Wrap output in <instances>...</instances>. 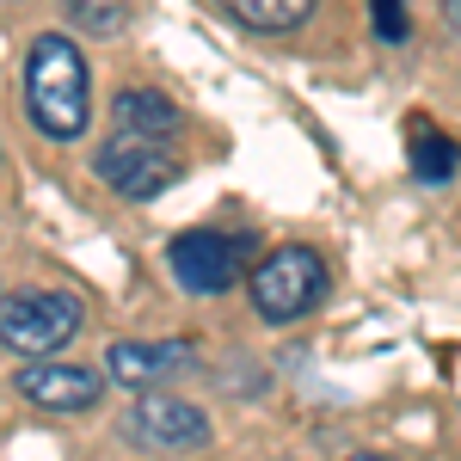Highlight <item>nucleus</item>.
Returning <instances> with one entry per match:
<instances>
[{
	"mask_svg": "<svg viewBox=\"0 0 461 461\" xmlns=\"http://www.w3.org/2000/svg\"><path fill=\"white\" fill-rule=\"evenodd\" d=\"M351 461H388V456H351Z\"/></svg>",
	"mask_w": 461,
	"mask_h": 461,
	"instance_id": "obj_15",
	"label": "nucleus"
},
{
	"mask_svg": "<svg viewBox=\"0 0 461 461\" xmlns=\"http://www.w3.org/2000/svg\"><path fill=\"white\" fill-rule=\"evenodd\" d=\"M443 25L461 37V0H443Z\"/></svg>",
	"mask_w": 461,
	"mask_h": 461,
	"instance_id": "obj_14",
	"label": "nucleus"
},
{
	"mask_svg": "<svg viewBox=\"0 0 461 461\" xmlns=\"http://www.w3.org/2000/svg\"><path fill=\"white\" fill-rule=\"evenodd\" d=\"M93 173L105 178L123 203H148V197H160L178 178V160L167 148L142 142V136H111V142L93 154Z\"/></svg>",
	"mask_w": 461,
	"mask_h": 461,
	"instance_id": "obj_6",
	"label": "nucleus"
},
{
	"mask_svg": "<svg viewBox=\"0 0 461 461\" xmlns=\"http://www.w3.org/2000/svg\"><path fill=\"white\" fill-rule=\"evenodd\" d=\"M369 6H375V32L388 43H400L406 37V0H369Z\"/></svg>",
	"mask_w": 461,
	"mask_h": 461,
	"instance_id": "obj_13",
	"label": "nucleus"
},
{
	"mask_svg": "<svg viewBox=\"0 0 461 461\" xmlns=\"http://www.w3.org/2000/svg\"><path fill=\"white\" fill-rule=\"evenodd\" d=\"M13 388H19V400H32L37 412H74V419L105 400V382L80 363H25L13 375Z\"/></svg>",
	"mask_w": 461,
	"mask_h": 461,
	"instance_id": "obj_7",
	"label": "nucleus"
},
{
	"mask_svg": "<svg viewBox=\"0 0 461 461\" xmlns=\"http://www.w3.org/2000/svg\"><path fill=\"white\" fill-rule=\"evenodd\" d=\"M25 111L50 142H80L93 117V74L68 32H43L25 50Z\"/></svg>",
	"mask_w": 461,
	"mask_h": 461,
	"instance_id": "obj_1",
	"label": "nucleus"
},
{
	"mask_svg": "<svg viewBox=\"0 0 461 461\" xmlns=\"http://www.w3.org/2000/svg\"><path fill=\"white\" fill-rule=\"evenodd\" d=\"M117 430H123V443H136V449H148V456H191V449L210 443V412L191 406V400H178V393L142 388L130 406H123Z\"/></svg>",
	"mask_w": 461,
	"mask_h": 461,
	"instance_id": "obj_4",
	"label": "nucleus"
},
{
	"mask_svg": "<svg viewBox=\"0 0 461 461\" xmlns=\"http://www.w3.org/2000/svg\"><path fill=\"white\" fill-rule=\"evenodd\" d=\"M68 6L93 32H117V25H123V0H68Z\"/></svg>",
	"mask_w": 461,
	"mask_h": 461,
	"instance_id": "obj_12",
	"label": "nucleus"
},
{
	"mask_svg": "<svg viewBox=\"0 0 461 461\" xmlns=\"http://www.w3.org/2000/svg\"><path fill=\"white\" fill-rule=\"evenodd\" d=\"M215 6L247 32H295L314 19V0H215Z\"/></svg>",
	"mask_w": 461,
	"mask_h": 461,
	"instance_id": "obj_10",
	"label": "nucleus"
},
{
	"mask_svg": "<svg viewBox=\"0 0 461 461\" xmlns=\"http://www.w3.org/2000/svg\"><path fill=\"white\" fill-rule=\"evenodd\" d=\"M111 123H117V136L167 142L178 123H185V111H178L167 93H154V86H123V93L111 99Z\"/></svg>",
	"mask_w": 461,
	"mask_h": 461,
	"instance_id": "obj_9",
	"label": "nucleus"
},
{
	"mask_svg": "<svg viewBox=\"0 0 461 461\" xmlns=\"http://www.w3.org/2000/svg\"><path fill=\"white\" fill-rule=\"evenodd\" d=\"M461 167V148L443 136V130H430V123H412V178H425V185H443V178H456Z\"/></svg>",
	"mask_w": 461,
	"mask_h": 461,
	"instance_id": "obj_11",
	"label": "nucleus"
},
{
	"mask_svg": "<svg viewBox=\"0 0 461 461\" xmlns=\"http://www.w3.org/2000/svg\"><path fill=\"white\" fill-rule=\"evenodd\" d=\"M320 295H326V265L314 247H277L252 271V314L265 326H289V320L314 314Z\"/></svg>",
	"mask_w": 461,
	"mask_h": 461,
	"instance_id": "obj_3",
	"label": "nucleus"
},
{
	"mask_svg": "<svg viewBox=\"0 0 461 461\" xmlns=\"http://www.w3.org/2000/svg\"><path fill=\"white\" fill-rule=\"evenodd\" d=\"M86 326V308L68 289H19L0 295V351L13 357H50Z\"/></svg>",
	"mask_w": 461,
	"mask_h": 461,
	"instance_id": "obj_2",
	"label": "nucleus"
},
{
	"mask_svg": "<svg viewBox=\"0 0 461 461\" xmlns=\"http://www.w3.org/2000/svg\"><path fill=\"white\" fill-rule=\"evenodd\" d=\"M240 258H247V240L215 228H185L167 240V271L185 295H228L240 277Z\"/></svg>",
	"mask_w": 461,
	"mask_h": 461,
	"instance_id": "obj_5",
	"label": "nucleus"
},
{
	"mask_svg": "<svg viewBox=\"0 0 461 461\" xmlns=\"http://www.w3.org/2000/svg\"><path fill=\"white\" fill-rule=\"evenodd\" d=\"M191 363V339H117L105 345V375L117 388H160Z\"/></svg>",
	"mask_w": 461,
	"mask_h": 461,
	"instance_id": "obj_8",
	"label": "nucleus"
}]
</instances>
